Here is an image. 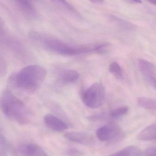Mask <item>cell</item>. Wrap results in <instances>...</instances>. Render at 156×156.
<instances>
[{
    "instance_id": "obj_26",
    "label": "cell",
    "mask_w": 156,
    "mask_h": 156,
    "mask_svg": "<svg viewBox=\"0 0 156 156\" xmlns=\"http://www.w3.org/2000/svg\"><path fill=\"white\" fill-rule=\"evenodd\" d=\"M133 2H135L137 3H141L142 2V0H132Z\"/></svg>"
},
{
    "instance_id": "obj_1",
    "label": "cell",
    "mask_w": 156,
    "mask_h": 156,
    "mask_svg": "<svg viewBox=\"0 0 156 156\" xmlns=\"http://www.w3.org/2000/svg\"><path fill=\"white\" fill-rule=\"evenodd\" d=\"M47 75L46 70L43 67L30 65L10 76L9 83L19 90L34 92L41 86Z\"/></svg>"
},
{
    "instance_id": "obj_18",
    "label": "cell",
    "mask_w": 156,
    "mask_h": 156,
    "mask_svg": "<svg viewBox=\"0 0 156 156\" xmlns=\"http://www.w3.org/2000/svg\"><path fill=\"white\" fill-rule=\"evenodd\" d=\"M109 71L111 74L117 78H122L123 71L121 66L116 62H112L109 65Z\"/></svg>"
},
{
    "instance_id": "obj_4",
    "label": "cell",
    "mask_w": 156,
    "mask_h": 156,
    "mask_svg": "<svg viewBox=\"0 0 156 156\" xmlns=\"http://www.w3.org/2000/svg\"><path fill=\"white\" fill-rule=\"evenodd\" d=\"M0 44L19 60L26 61L29 59L27 48L19 39L8 31L5 26L0 27Z\"/></svg>"
},
{
    "instance_id": "obj_19",
    "label": "cell",
    "mask_w": 156,
    "mask_h": 156,
    "mask_svg": "<svg viewBox=\"0 0 156 156\" xmlns=\"http://www.w3.org/2000/svg\"><path fill=\"white\" fill-rule=\"evenodd\" d=\"M129 108L127 106H122L112 110L110 115L112 118H117L125 115L128 112Z\"/></svg>"
},
{
    "instance_id": "obj_5",
    "label": "cell",
    "mask_w": 156,
    "mask_h": 156,
    "mask_svg": "<svg viewBox=\"0 0 156 156\" xmlns=\"http://www.w3.org/2000/svg\"><path fill=\"white\" fill-rule=\"evenodd\" d=\"M105 97V90L101 83H94L82 94L83 103L89 108H99L103 104Z\"/></svg>"
},
{
    "instance_id": "obj_10",
    "label": "cell",
    "mask_w": 156,
    "mask_h": 156,
    "mask_svg": "<svg viewBox=\"0 0 156 156\" xmlns=\"http://www.w3.org/2000/svg\"><path fill=\"white\" fill-rule=\"evenodd\" d=\"M65 137L71 142L81 144L89 145L94 142V139L91 136L81 132H69L65 134Z\"/></svg>"
},
{
    "instance_id": "obj_9",
    "label": "cell",
    "mask_w": 156,
    "mask_h": 156,
    "mask_svg": "<svg viewBox=\"0 0 156 156\" xmlns=\"http://www.w3.org/2000/svg\"><path fill=\"white\" fill-rule=\"evenodd\" d=\"M44 121L50 129L57 132H62L68 128L67 124L54 115L48 114L44 117Z\"/></svg>"
},
{
    "instance_id": "obj_20",
    "label": "cell",
    "mask_w": 156,
    "mask_h": 156,
    "mask_svg": "<svg viewBox=\"0 0 156 156\" xmlns=\"http://www.w3.org/2000/svg\"><path fill=\"white\" fill-rule=\"evenodd\" d=\"M110 45L107 43H99L96 44L95 52L99 54H104L109 51Z\"/></svg>"
},
{
    "instance_id": "obj_15",
    "label": "cell",
    "mask_w": 156,
    "mask_h": 156,
    "mask_svg": "<svg viewBox=\"0 0 156 156\" xmlns=\"http://www.w3.org/2000/svg\"><path fill=\"white\" fill-rule=\"evenodd\" d=\"M141 150L135 146H129L112 156H138Z\"/></svg>"
},
{
    "instance_id": "obj_24",
    "label": "cell",
    "mask_w": 156,
    "mask_h": 156,
    "mask_svg": "<svg viewBox=\"0 0 156 156\" xmlns=\"http://www.w3.org/2000/svg\"><path fill=\"white\" fill-rule=\"evenodd\" d=\"M89 1L93 3H102L103 2V0H89Z\"/></svg>"
},
{
    "instance_id": "obj_21",
    "label": "cell",
    "mask_w": 156,
    "mask_h": 156,
    "mask_svg": "<svg viewBox=\"0 0 156 156\" xmlns=\"http://www.w3.org/2000/svg\"><path fill=\"white\" fill-rule=\"evenodd\" d=\"M7 70V65L5 59L0 53V77L5 76Z\"/></svg>"
},
{
    "instance_id": "obj_8",
    "label": "cell",
    "mask_w": 156,
    "mask_h": 156,
    "mask_svg": "<svg viewBox=\"0 0 156 156\" xmlns=\"http://www.w3.org/2000/svg\"><path fill=\"white\" fill-rule=\"evenodd\" d=\"M17 151L22 156H46L41 147L33 143L21 145L18 147Z\"/></svg>"
},
{
    "instance_id": "obj_27",
    "label": "cell",
    "mask_w": 156,
    "mask_h": 156,
    "mask_svg": "<svg viewBox=\"0 0 156 156\" xmlns=\"http://www.w3.org/2000/svg\"><path fill=\"white\" fill-rule=\"evenodd\" d=\"M3 153H1V152H0V156H3Z\"/></svg>"
},
{
    "instance_id": "obj_6",
    "label": "cell",
    "mask_w": 156,
    "mask_h": 156,
    "mask_svg": "<svg viewBox=\"0 0 156 156\" xmlns=\"http://www.w3.org/2000/svg\"><path fill=\"white\" fill-rule=\"evenodd\" d=\"M96 134L98 140L102 142H117L121 141L124 136L122 128L112 122L97 129Z\"/></svg>"
},
{
    "instance_id": "obj_13",
    "label": "cell",
    "mask_w": 156,
    "mask_h": 156,
    "mask_svg": "<svg viewBox=\"0 0 156 156\" xmlns=\"http://www.w3.org/2000/svg\"><path fill=\"white\" fill-rule=\"evenodd\" d=\"M79 77L80 75L77 71L69 69L61 72L59 75V79L64 83H72L76 81Z\"/></svg>"
},
{
    "instance_id": "obj_23",
    "label": "cell",
    "mask_w": 156,
    "mask_h": 156,
    "mask_svg": "<svg viewBox=\"0 0 156 156\" xmlns=\"http://www.w3.org/2000/svg\"><path fill=\"white\" fill-rule=\"evenodd\" d=\"M66 154L69 156H80L82 155L83 153L80 150L75 148H71L68 150Z\"/></svg>"
},
{
    "instance_id": "obj_14",
    "label": "cell",
    "mask_w": 156,
    "mask_h": 156,
    "mask_svg": "<svg viewBox=\"0 0 156 156\" xmlns=\"http://www.w3.org/2000/svg\"><path fill=\"white\" fill-rule=\"evenodd\" d=\"M137 104L141 108L146 110L156 111V99L147 97H138Z\"/></svg>"
},
{
    "instance_id": "obj_16",
    "label": "cell",
    "mask_w": 156,
    "mask_h": 156,
    "mask_svg": "<svg viewBox=\"0 0 156 156\" xmlns=\"http://www.w3.org/2000/svg\"><path fill=\"white\" fill-rule=\"evenodd\" d=\"M54 4L62 9L67 11L69 12L78 15L76 10L66 0H50Z\"/></svg>"
},
{
    "instance_id": "obj_25",
    "label": "cell",
    "mask_w": 156,
    "mask_h": 156,
    "mask_svg": "<svg viewBox=\"0 0 156 156\" xmlns=\"http://www.w3.org/2000/svg\"><path fill=\"white\" fill-rule=\"evenodd\" d=\"M146 1L156 5V0H146Z\"/></svg>"
},
{
    "instance_id": "obj_17",
    "label": "cell",
    "mask_w": 156,
    "mask_h": 156,
    "mask_svg": "<svg viewBox=\"0 0 156 156\" xmlns=\"http://www.w3.org/2000/svg\"><path fill=\"white\" fill-rule=\"evenodd\" d=\"M0 147L4 151L13 154L16 153V151L13 148L10 142L8 141L1 133H0Z\"/></svg>"
},
{
    "instance_id": "obj_12",
    "label": "cell",
    "mask_w": 156,
    "mask_h": 156,
    "mask_svg": "<svg viewBox=\"0 0 156 156\" xmlns=\"http://www.w3.org/2000/svg\"><path fill=\"white\" fill-rule=\"evenodd\" d=\"M20 9L27 15L30 17H34L36 15V11L30 0H14Z\"/></svg>"
},
{
    "instance_id": "obj_3",
    "label": "cell",
    "mask_w": 156,
    "mask_h": 156,
    "mask_svg": "<svg viewBox=\"0 0 156 156\" xmlns=\"http://www.w3.org/2000/svg\"><path fill=\"white\" fill-rule=\"evenodd\" d=\"M43 42L47 48L61 55L72 56L95 51V44L88 46L73 45L53 38H45L43 40Z\"/></svg>"
},
{
    "instance_id": "obj_2",
    "label": "cell",
    "mask_w": 156,
    "mask_h": 156,
    "mask_svg": "<svg viewBox=\"0 0 156 156\" xmlns=\"http://www.w3.org/2000/svg\"><path fill=\"white\" fill-rule=\"evenodd\" d=\"M0 107L8 119L21 125L27 124L31 121L32 115L29 109L11 92L3 93L0 98Z\"/></svg>"
},
{
    "instance_id": "obj_22",
    "label": "cell",
    "mask_w": 156,
    "mask_h": 156,
    "mask_svg": "<svg viewBox=\"0 0 156 156\" xmlns=\"http://www.w3.org/2000/svg\"><path fill=\"white\" fill-rule=\"evenodd\" d=\"M138 156H156V147H148L141 151Z\"/></svg>"
},
{
    "instance_id": "obj_11",
    "label": "cell",
    "mask_w": 156,
    "mask_h": 156,
    "mask_svg": "<svg viewBox=\"0 0 156 156\" xmlns=\"http://www.w3.org/2000/svg\"><path fill=\"white\" fill-rule=\"evenodd\" d=\"M137 138L142 141H156V123L142 130L137 135Z\"/></svg>"
},
{
    "instance_id": "obj_7",
    "label": "cell",
    "mask_w": 156,
    "mask_h": 156,
    "mask_svg": "<svg viewBox=\"0 0 156 156\" xmlns=\"http://www.w3.org/2000/svg\"><path fill=\"white\" fill-rule=\"evenodd\" d=\"M138 65L140 72L148 84L156 91V66L146 59L139 58Z\"/></svg>"
}]
</instances>
